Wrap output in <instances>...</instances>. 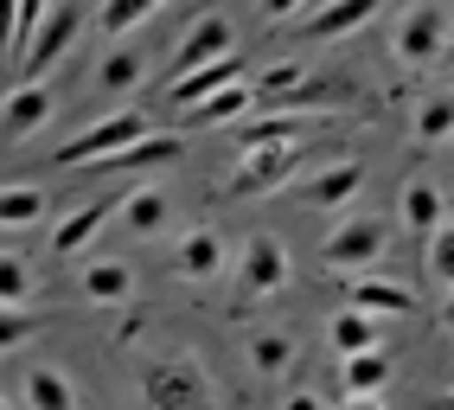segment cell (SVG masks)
Instances as JSON below:
<instances>
[{
	"mask_svg": "<svg viewBox=\"0 0 454 410\" xmlns=\"http://www.w3.org/2000/svg\"><path fill=\"white\" fill-rule=\"evenodd\" d=\"M141 398L147 410H211V378L192 353H167L141 372Z\"/></svg>",
	"mask_w": 454,
	"mask_h": 410,
	"instance_id": "cell-1",
	"label": "cell"
},
{
	"mask_svg": "<svg viewBox=\"0 0 454 410\" xmlns=\"http://www.w3.org/2000/svg\"><path fill=\"white\" fill-rule=\"evenodd\" d=\"M384 244H390V225L372 218V212H352L326 231V244H320V263L333 276H365L372 263H384Z\"/></svg>",
	"mask_w": 454,
	"mask_h": 410,
	"instance_id": "cell-2",
	"label": "cell"
},
{
	"mask_svg": "<svg viewBox=\"0 0 454 410\" xmlns=\"http://www.w3.org/2000/svg\"><path fill=\"white\" fill-rule=\"evenodd\" d=\"M301 161H308V141H282V148H237V173L224 180V199H256V193H282Z\"/></svg>",
	"mask_w": 454,
	"mask_h": 410,
	"instance_id": "cell-3",
	"label": "cell"
},
{
	"mask_svg": "<svg viewBox=\"0 0 454 410\" xmlns=\"http://www.w3.org/2000/svg\"><path fill=\"white\" fill-rule=\"evenodd\" d=\"M77 26H83V7H77V0H51L45 20L33 26V39H26V51H20V83H39V77L58 65V58L71 51Z\"/></svg>",
	"mask_w": 454,
	"mask_h": 410,
	"instance_id": "cell-4",
	"label": "cell"
},
{
	"mask_svg": "<svg viewBox=\"0 0 454 410\" xmlns=\"http://www.w3.org/2000/svg\"><path fill=\"white\" fill-rule=\"evenodd\" d=\"M390 51H397L403 65H435V58L448 51V7H442V0H416V7H403L397 33H390Z\"/></svg>",
	"mask_w": 454,
	"mask_h": 410,
	"instance_id": "cell-5",
	"label": "cell"
},
{
	"mask_svg": "<svg viewBox=\"0 0 454 410\" xmlns=\"http://www.w3.org/2000/svg\"><path fill=\"white\" fill-rule=\"evenodd\" d=\"M141 135H147V115L122 109V115H103L97 129L71 135V141H65V148H58L51 161H58V167H90V161H103V154H115V148H129V141H141Z\"/></svg>",
	"mask_w": 454,
	"mask_h": 410,
	"instance_id": "cell-6",
	"label": "cell"
},
{
	"mask_svg": "<svg viewBox=\"0 0 454 410\" xmlns=\"http://www.w3.org/2000/svg\"><path fill=\"white\" fill-rule=\"evenodd\" d=\"M231 20L224 13H199L186 33H179V45H173V58H167V83L173 77H186V71H199V65H211V58H231Z\"/></svg>",
	"mask_w": 454,
	"mask_h": 410,
	"instance_id": "cell-7",
	"label": "cell"
},
{
	"mask_svg": "<svg viewBox=\"0 0 454 410\" xmlns=\"http://www.w3.org/2000/svg\"><path fill=\"white\" fill-rule=\"evenodd\" d=\"M186 154V135L179 129H147L141 141H129V148H115L103 161H90V173H135V167H167Z\"/></svg>",
	"mask_w": 454,
	"mask_h": 410,
	"instance_id": "cell-8",
	"label": "cell"
},
{
	"mask_svg": "<svg viewBox=\"0 0 454 410\" xmlns=\"http://www.w3.org/2000/svg\"><path fill=\"white\" fill-rule=\"evenodd\" d=\"M51 109H58V91H51L45 77H39V83H13L7 109H0V141H26L33 129L51 122Z\"/></svg>",
	"mask_w": 454,
	"mask_h": 410,
	"instance_id": "cell-9",
	"label": "cell"
},
{
	"mask_svg": "<svg viewBox=\"0 0 454 410\" xmlns=\"http://www.w3.org/2000/svg\"><path fill=\"white\" fill-rule=\"evenodd\" d=\"M282 282H288V250H282V238L256 231L244 244V296H276Z\"/></svg>",
	"mask_w": 454,
	"mask_h": 410,
	"instance_id": "cell-10",
	"label": "cell"
},
{
	"mask_svg": "<svg viewBox=\"0 0 454 410\" xmlns=\"http://www.w3.org/2000/svg\"><path fill=\"white\" fill-rule=\"evenodd\" d=\"M224 83H244V58H211V65H199V71H186V77H173L167 83V103H179V109H192V103H205L211 91H224Z\"/></svg>",
	"mask_w": 454,
	"mask_h": 410,
	"instance_id": "cell-11",
	"label": "cell"
},
{
	"mask_svg": "<svg viewBox=\"0 0 454 410\" xmlns=\"http://www.w3.org/2000/svg\"><path fill=\"white\" fill-rule=\"evenodd\" d=\"M378 13H384V0H326L320 13L301 20V33L308 39H346V33H358V26L378 20Z\"/></svg>",
	"mask_w": 454,
	"mask_h": 410,
	"instance_id": "cell-12",
	"label": "cell"
},
{
	"mask_svg": "<svg viewBox=\"0 0 454 410\" xmlns=\"http://www.w3.org/2000/svg\"><path fill=\"white\" fill-rule=\"evenodd\" d=\"M224 270V238L218 231H186V238H179V250H173V276H186V282H211Z\"/></svg>",
	"mask_w": 454,
	"mask_h": 410,
	"instance_id": "cell-13",
	"label": "cell"
},
{
	"mask_svg": "<svg viewBox=\"0 0 454 410\" xmlns=\"http://www.w3.org/2000/svg\"><path fill=\"white\" fill-rule=\"evenodd\" d=\"M358 186H365V167L358 161H340V167H320L308 186H301V205H314V212H333V205H346Z\"/></svg>",
	"mask_w": 454,
	"mask_h": 410,
	"instance_id": "cell-14",
	"label": "cell"
},
{
	"mask_svg": "<svg viewBox=\"0 0 454 410\" xmlns=\"http://www.w3.org/2000/svg\"><path fill=\"white\" fill-rule=\"evenodd\" d=\"M256 109V97L244 91V83H224V91H211L205 103L186 109V129H218V122H244V115Z\"/></svg>",
	"mask_w": 454,
	"mask_h": 410,
	"instance_id": "cell-15",
	"label": "cell"
},
{
	"mask_svg": "<svg viewBox=\"0 0 454 410\" xmlns=\"http://www.w3.org/2000/svg\"><path fill=\"white\" fill-rule=\"evenodd\" d=\"M308 115H244L237 148H282V141H308Z\"/></svg>",
	"mask_w": 454,
	"mask_h": 410,
	"instance_id": "cell-16",
	"label": "cell"
},
{
	"mask_svg": "<svg viewBox=\"0 0 454 410\" xmlns=\"http://www.w3.org/2000/svg\"><path fill=\"white\" fill-rule=\"evenodd\" d=\"M397 205H403V225H410V238H429V231L448 218V193H442V186H429V180H410Z\"/></svg>",
	"mask_w": 454,
	"mask_h": 410,
	"instance_id": "cell-17",
	"label": "cell"
},
{
	"mask_svg": "<svg viewBox=\"0 0 454 410\" xmlns=\"http://www.w3.org/2000/svg\"><path fill=\"white\" fill-rule=\"evenodd\" d=\"M122 225L135 231V238H154V231H167V225H173V199H167L160 186H141V193H129V205H122Z\"/></svg>",
	"mask_w": 454,
	"mask_h": 410,
	"instance_id": "cell-18",
	"label": "cell"
},
{
	"mask_svg": "<svg viewBox=\"0 0 454 410\" xmlns=\"http://www.w3.org/2000/svg\"><path fill=\"white\" fill-rule=\"evenodd\" d=\"M346 308H365V314H410L416 302L403 296L397 282H378V276H352V282H346Z\"/></svg>",
	"mask_w": 454,
	"mask_h": 410,
	"instance_id": "cell-19",
	"label": "cell"
},
{
	"mask_svg": "<svg viewBox=\"0 0 454 410\" xmlns=\"http://www.w3.org/2000/svg\"><path fill=\"white\" fill-rule=\"evenodd\" d=\"M103 218H109V205H77L71 218H58V225H51V256H77V250L103 231Z\"/></svg>",
	"mask_w": 454,
	"mask_h": 410,
	"instance_id": "cell-20",
	"label": "cell"
},
{
	"mask_svg": "<svg viewBox=\"0 0 454 410\" xmlns=\"http://www.w3.org/2000/svg\"><path fill=\"white\" fill-rule=\"evenodd\" d=\"M26 410H77L71 378L51 372V366H33V372H26Z\"/></svg>",
	"mask_w": 454,
	"mask_h": 410,
	"instance_id": "cell-21",
	"label": "cell"
},
{
	"mask_svg": "<svg viewBox=\"0 0 454 410\" xmlns=\"http://www.w3.org/2000/svg\"><path fill=\"white\" fill-rule=\"evenodd\" d=\"M326 340H333V353H365V346H378V320L365 314V308H340L333 314V327H326Z\"/></svg>",
	"mask_w": 454,
	"mask_h": 410,
	"instance_id": "cell-22",
	"label": "cell"
},
{
	"mask_svg": "<svg viewBox=\"0 0 454 410\" xmlns=\"http://www.w3.org/2000/svg\"><path fill=\"white\" fill-rule=\"evenodd\" d=\"M51 212V199L39 186H0V231H26Z\"/></svg>",
	"mask_w": 454,
	"mask_h": 410,
	"instance_id": "cell-23",
	"label": "cell"
},
{
	"mask_svg": "<svg viewBox=\"0 0 454 410\" xmlns=\"http://www.w3.org/2000/svg\"><path fill=\"white\" fill-rule=\"evenodd\" d=\"M83 296L90 302H129L135 296V270H129V263H90V270H83Z\"/></svg>",
	"mask_w": 454,
	"mask_h": 410,
	"instance_id": "cell-24",
	"label": "cell"
},
{
	"mask_svg": "<svg viewBox=\"0 0 454 410\" xmlns=\"http://www.w3.org/2000/svg\"><path fill=\"white\" fill-rule=\"evenodd\" d=\"M384 385H390V359H384V346L346 353V398H365V391H384Z\"/></svg>",
	"mask_w": 454,
	"mask_h": 410,
	"instance_id": "cell-25",
	"label": "cell"
},
{
	"mask_svg": "<svg viewBox=\"0 0 454 410\" xmlns=\"http://www.w3.org/2000/svg\"><path fill=\"white\" fill-rule=\"evenodd\" d=\"M147 77V58L141 51H129V45H109V58H103V65H97V91H135V83Z\"/></svg>",
	"mask_w": 454,
	"mask_h": 410,
	"instance_id": "cell-26",
	"label": "cell"
},
{
	"mask_svg": "<svg viewBox=\"0 0 454 410\" xmlns=\"http://www.w3.org/2000/svg\"><path fill=\"white\" fill-rule=\"evenodd\" d=\"M33 288H39L33 263L13 256V250H0V308H26V302H33Z\"/></svg>",
	"mask_w": 454,
	"mask_h": 410,
	"instance_id": "cell-27",
	"label": "cell"
},
{
	"mask_svg": "<svg viewBox=\"0 0 454 410\" xmlns=\"http://www.w3.org/2000/svg\"><path fill=\"white\" fill-rule=\"evenodd\" d=\"M250 366H256L262 378H282V372L294 366V340H288V334H256V340H250Z\"/></svg>",
	"mask_w": 454,
	"mask_h": 410,
	"instance_id": "cell-28",
	"label": "cell"
},
{
	"mask_svg": "<svg viewBox=\"0 0 454 410\" xmlns=\"http://www.w3.org/2000/svg\"><path fill=\"white\" fill-rule=\"evenodd\" d=\"M160 7V0H103V39H122V33H135V26L147 20V13H154Z\"/></svg>",
	"mask_w": 454,
	"mask_h": 410,
	"instance_id": "cell-29",
	"label": "cell"
},
{
	"mask_svg": "<svg viewBox=\"0 0 454 410\" xmlns=\"http://www.w3.org/2000/svg\"><path fill=\"white\" fill-rule=\"evenodd\" d=\"M45 334V320L39 314H26V308H0V353H20L26 340H39Z\"/></svg>",
	"mask_w": 454,
	"mask_h": 410,
	"instance_id": "cell-30",
	"label": "cell"
},
{
	"mask_svg": "<svg viewBox=\"0 0 454 410\" xmlns=\"http://www.w3.org/2000/svg\"><path fill=\"white\" fill-rule=\"evenodd\" d=\"M429 276H435L442 288L454 282V231H448V218L429 231Z\"/></svg>",
	"mask_w": 454,
	"mask_h": 410,
	"instance_id": "cell-31",
	"label": "cell"
},
{
	"mask_svg": "<svg viewBox=\"0 0 454 410\" xmlns=\"http://www.w3.org/2000/svg\"><path fill=\"white\" fill-rule=\"evenodd\" d=\"M448 129H454V109H448L442 97L416 109V141H448Z\"/></svg>",
	"mask_w": 454,
	"mask_h": 410,
	"instance_id": "cell-32",
	"label": "cell"
},
{
	"mask_svg": "<svg viewBox=\"0 0 454 410\" xmlns=\"http://www.w3.org/2000/svg\"><path fill=\"white\" fill-rule=\"evenodd\" d=\"M301 77H308V65H294V58H288V65H269L250 97H276V91H288V83H301Z\"/></svg>",
	"mask_w": 454,
	"mask_h": 410,
	"instance_id": "cell-33",
	"label": "cell"
},
{
	"mask_svg": "<svg viewBox=\"0 0 454 410\" xmlns=\"http://www.w3.org/2000/svg\"><path fill=\"white\" fill-rule=\"evenodd\" d=\"M256 7H262V20H294L301 0H256Z\"/></svg>",
	"mask_w": 454,
	"mask_h": 410,
	"instance_id": "cell-34",
	"label": "cell"
},
{
	"mask_svg": "<svg viewBox=\"0 0 454 410\" xmlns=\"http://www.w3.org/2000/svg\"><path fill=\"white\" fill-rule=\"evenodd\" d=\"M13 13H20V0H0V51H7V39H13Z\"/></svg>",
	"mask_w": 454,
	"mask_h": 410,
	"instance_id": "cell-35",
	"label": "cell"
},
{
	"mask_svg": "<svg viewBox=\"0 0 454 410\" xmlns=\"http://www.w3.org/2000/svg\"><path fill=\"white\" fill-rule=\"evenodd\" d=\"M340 410H384V391H365V398H346Z\"/></svg>",
	"mask_w": 454,
	"mask_h": 410,
	"instance_id": "cell-36",
	"label": "cell"
},
{
	"mask_svg": "<svg viewBox=\"0 0 454 410\" xmlns=\"http://www.w3.org/2000/svg\"><path fill=\"white\" fill-rule=\"evenodd\" d=\"M282 410H326V404H320V398H314V391H294V398H288V404H282Z\"/></svg>",
	"mask_w": 454,
	"mask_h": 410,
	"instance_id": "cell-37",
	"label": "cell"
},
{
	"mask_svg": "<svg viewBox=\"0 0 454 410\" xmlns=\"http://www.w3.org/2000/svg\"><path fill=\"white\" fill-rule=\"evenodd\" d=\"M0 410H7V398H0Z\"/></svg>",
	"mask_w": 454,
	"mask_h": 410,
	"instance_id": "cell-38",
	"label": "cell"
}]
</instances>
